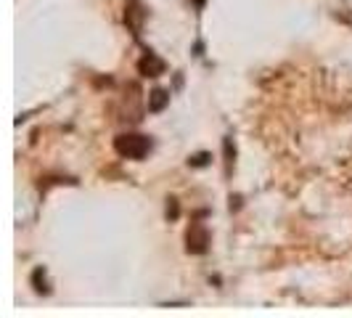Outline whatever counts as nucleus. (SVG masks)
<instances>
[{"label":"nucleus","mask_w":352,"mask_h":318,"mask_svg":"<svg viewBox=\"0 0 352 318\" xmlns=\"http://www.w3.org/2000/svg\"><path fill=\"white\" fill-rule=\"evenodd\" d=\"M186 242H188V252H191V255H204V252H207V244H210V233H207L204 226L194 223V226L188 229Z\"/></svg>","instance_id":"obj_2"},{"label":"nucleus","mask_w":352,"mask_h":318,"mask_svg":"<svg viewBox=\"0 0 352 318\" xmlns=\"http://www.w3.org/2000/svg\"><path fill=\"white\" fill-rule=\"evenodd\" d=\"M138 70H141V74H146V77H157V74L164 72V61L157 59L154 53H146L141 59V64H138Z\"/></svg>","instance_id":"obj_3"},{"label":"nucleus","mask_w":352,"mask_h":318,"mask_svg":"<svg viewBox=\"0 0 352 318\" xmlns=\"http://www.w3.org/2000/svg\"><path fill=\"white\" fill-rule=\"evenodd\" d=\"M114 149H117L120 157L143 159L148 151H151V141H148L146 136H138V133H124V136H117Z\"/></svg>","instance_id":"obj_1"},{"label":"nucleus","mask_w":352,"mask_h":318,"mask_svg":"<svg viewBox=\"0 0 352 318\" xmlns=\"http://www.w3.org/2000/svg\"><path fill=\"white\" fill-rule=\"evenodd\" d=\"M167 98H170V96H167L164 90H154V93H151V104H148V109H151V112H159L162 106L167 104Z\"/></svg>","instance_id":"obj_4"}]
</instances>
